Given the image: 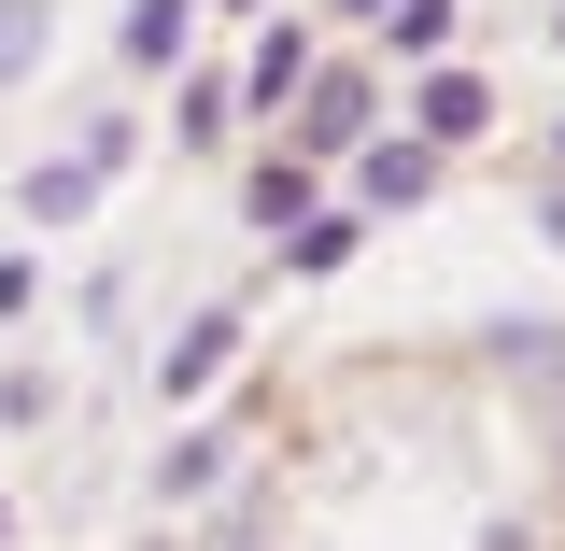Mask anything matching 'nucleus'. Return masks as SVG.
Listing matches in <instances>:
<instances>
[{"label":"nucleus","instance_id":"obj_11","mask_svg":"<svg viewBox=\"0 0 565 551\" xmlns=\"http://www.w3.org/2000/svg\"><path fill=\"white\" fill-rule=\"evenodd\" d=\"M226 141H241L226 57H184V71H170V156H226Z\"/></svg>","mask_w":565,"mask_h":551},{"label":"nucleus","instance_id":"obj_18","mask_svg":"<svg viewBox=\"0 0 565 551\" xmlns=\"http://www.w3.org/2000/svg\"><path fill=\"white\" fill-rule=\"evenodd\" d=\"M537 241H552V255H565V184H537Z\"/></svg>","mask_w":565,"mask_h":551},{"label":"nucleus","instance_id":"obj_1","mask_svg":"<svg viewBox=\"0 0 565 551\" xmlns=\"http://www.w3.org/2000/svg\"><path fill=\"white\" fill-rule=\"evenodd\" d=\"M382 114H396L382 57H367V43H326V57L297 71V99L269 114V141H282V156H311V170H340V156H353L367 128H382Z\"/></svg>","mask_w":565,"mask_h":551},{"label":"nucleus","instance_id":"obj_21","mask_svg":"<svg viewBox=\"0 0 565 551\" xmlns=\"http://www.w3.org/2000/svg\"><path fill=\"white\" fill-rule=\"evenodd\" d=\"M326 14H340V29H367V14H382V0H326Z\"/></svg>","mask_w":565,"mask_h":551},{"label":"nucleus","instance_id":"obj_14","mask_svg":"<svg viewBox=\"0 0 565 551\" xmlns=\"http://www.w3.org/2000/svg\"><path fill=\"white\" fill-rule=\"evenodd\" d=\"M43 57H57V0H0V85H29Z\"/></svg>","mask_w":565,"mask_h":551},{"label":"nucleus","instance_id":"obj_10","mask_svg":"<svg viewBox=\"0 0 565 551\" xmlns=\"http://www.w3.org/2000/svg\"><path fill=\"white\" fill-rule=\"evenodd\" d=\"M297 212H326V170H311V156H282V141H255V156H241V226L282 241Z\"/></svg>","mask_w":565,"mask_h":551},{"label":"nucleus","instance_id":"obj_5","mask_svg":"<svg viewBox=\"0 0 565 551\" xmlns=\"http://www.w3.org/2000/svg\"><path fill=\"white\" fill-rule=\"evenodd\" d=\"M509 114V85H494L481 57H438V71H396V128L411 141H438V156H467V141Z\"/></svg>","mask_w":565,"mask_h":551},{"label":"nucleus","instance_id":"obj_9","mask_svg":"<svg viewBox=\"0 0 565 551\" xmlns=\"http://www.w3.org/2000/svg\"><path fill=\"white\" fill-rule=\"evenodd\" d=\"M99 199H114V184H99L85 156H29V170H14V226H29V241H71Z\"/></svg>","mask_w":565,"mask_h":551},{"label":"nucleus","instance_id":"obj_13","mask_svg":"<svg viewBox=\"0 0 565 551\" xmlns=\"http://www.w3.org/2000/svg\"><path fill=\"white\" fill-rule=\"evenodd\" d=\"M57 156H85V170H99V184H128L141 156H156V128H141L128 99H99V114H85V128H71V141H57Z\"/></svg>","mask_w":565,"mask_h":551},{"label":"nucleus","instance_id":"obj_20","mask_svg":"<svg viewBox=\"0 0 565 551\" xmlns=\"http://www.w3.org/2000/svg\"><path fill=\"white\" fill-rule=\"evenodd\" d=\"M199 14H241V29H255V14H269V0H199Z\"/></svg>","mask_w":565,"mask_h":551},{"label":"nucleus","instance_id":"obj_8","mask_svg":"<svg viewBox=\"0 0 565 551\" xmlns=\"http://www.w3.org/2000/svg\"><path fill=\"white\" fill-rule=\"evenodd\" d=\"M367 57H382V85L467 57V0H382V14H367Z\"/></svg>","mask_w":565,"mask_h":551},{"label":"nucleus","instance_id":"obj_22","mask_svg":"<svg viewBox=\"0 0 565 551\" xmlns=\"http://www.w3.org/2000/svg\"><path fill=\"white\" fill-rule=\"evenodd\" d=\"M0 551H14V495H0Z\"/></svg>","mask_w":565,"mask_h":551},{"label":"nucleus","instance_id":"obj_3","mask_svg":"<svg viewBox=\"0 0 565 551\" xmlns=\"http://www.w3.org/2000/svg\"><path fill=\"white\" fill-rule=\"evenodd\" d=\"M269 438V396H212V411H184L170 438H156V467H141V495L156 509H212L226 495V467Z\"/></svg>","mask_w":565,"mask_h":551},{"label":"nucleus","instance_id":"obj_15","mask_svg":"<svg viewBox=\"0 0 565 551\" xmlns=\"http://www.w3.org/2000/svg\"><path fill=\"white\" fill-rule=\"evenodd\" d=\"M29 311H43V241L14 226V241H0V326H29Z\"/></svg>","mask_w":565,"mask_h":551},{"label":"nucleus","instance_id":"obj_2","mask_svg":"<svg viewBox=\"0 0 565 551\" xmlns=\"http://www.w3.org/2000/svg\"><path fill=\"white\" fill-rule=\"evenodd\" d=\"M241 353H255V283H212V297L170 311V340H156V368H141V396L184 424V411L226 396V368H241Z\"/></svg>","mask_w":565,"mask_h":551},{"label":"nucleus","instance_id":"obj_12","mask_svg":"<svg viewBox=\"0 0 565 551\" xmlns=\"http://www.w3.org/2000/svg\"><path fill=\"white\" fill-rule=\"evenodd\" d=\"M353 255H367V226H353L340 199H326V212H297V226L269 241V269H282V283H340Z\"/></svg>","mask_w":565,"mask_h":551},{"label":"nucleus","instance_id":"obj_16","mask_svg":"<svg viewBox=\"0 0 565 551\" xmlns=\"http://www.w3.org/2000/svg\"><path fill=\"white\" fill-rule=\"evenodd\" d=\"M0 424L43 438V424H57V368H0Z\"/></svg>","mask_w":565,"mask_h":551},{"label":"nucleus","instance_id":"obj_7","mask_svg":"<svg viewBox=\"0 0 565 551\" xmlns=\"http://www.w3.org/2000/svg\"><path fill=\"white\" fill-rule=\"evenodd\" d=\"M199 43H212L199 0H128V14H114V71H128V85H170Z\"/></svg>","mask_w":565,"mask_h":551},{"label":"nucleus","instance_id":"obj_4","mask_svg":"<svg viewBox=\"0 0 565 551\" xmlns=\"http://www.w3.org/2000/svg\"><path fill=\"white\" fill-rule=\"evenodd\" d=\"M438 184H452V156H438V141H411L396 114L340 156V212H353V226H396V212H424Z\"/></svg>","mask_w":565,"mask_h":551},{"label":"nucleus","instance_id":"obj_6","mask_svg":"<svg viewBox=\"0 0 565 551\" xmlns=\"http://www.w3.org/2000/svg\"><path fill=\"white\" fill-rule=\"evenodd\" d=\"M326 57V29H297V14H255L241 29V71H226V99H241V128H269L282 99H297V71Z\"/></svg>","mask_w":565,"mask_h":551},{"label":"nucleus","instance_id":"obj_23","mask_svg":"<svg viewBox=\"0 0 565 551\" xmlns=\"http://www.w3.org/2000/svg\"><path fill=\"white\" fill-rule=\"evenodd\" d=\"M552 43H565V0H552Z\"/></svg>","mask_w":565,"mask_h":551},{"label":"nucleus","instance_id":"obj_19","mask_svg":"<svg viewBox=\"0 0 565 551\" xmlns=\"http://www.w3.org/2000/svg\"><path fill=\"white\" fill-rule=\"evenodd\" d=\"M537 184H565V114H552V156H537Z\"/></svg>","mask_w":565,"mask_h":551},{"label":"nucleus","instance_id":"obj_17","mask_svg":"<svg viewBox=\"0 0 565 551\" xmlns=\"http://www.w3.org/2000/svg\"><path fill=\"white\" fill-rule=\"evenodd\" d=\"M467 551H552V538H537V523H481Z\"/></svg>","mask_w":565,"mask_h":551}]
</instances>
